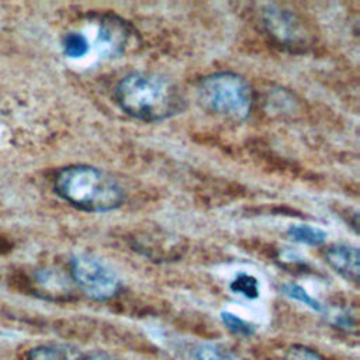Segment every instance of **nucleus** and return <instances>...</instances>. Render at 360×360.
Segmentation results:
<instances>
[{"label": "nucleus", "instance_id": "obj_8", "mask_svg": "<svg viewBox=\"0 0 360 360\" xmlns=\"http://www.w3.org/2000/svg\"><path fill=\"white\" fill-rule=\"evenodd\" d=\"M83 357L76 347L63 343L38 345L27 353V360H83Z\"/></svg>", "mask_w": 360, "mask_h": 360}, {"label": "nucleus", "instance_id": "obj_6", "mask_svg": "<svg viewBox=\"0 0 360 360\" xmlns=\"http://www.w3.org/2000/svg\"><path fill=\"white\" fill-rule=\"evenodd\" d=\"M328 264L345 280L357 284L360 274L359 249L349 245H333L325 252Z\"/></svg>", "mask_w": 360, "mask_h": 360}, {"label": "nucleus", "instance_id": "obj_3", "mask_svg": "<svg viewBox=\"0 0 360 360\" xmlns=\"http://www.w3.org/2000/svg\"><path fill=\"white\" fill-rule=\"evenodd\" d=\"M197 101L208 112L243 121L250 114L253 94L242 76L232 72H218L198 82Z\"/></svg>", "mask_w": 360, "mask_h": 360}, {"label": "nucleus", "instance_id": "obj_11", "mask_svg": "<svg viewBox=\"0 0 360 360\" xmlns=\"http://www.w3.org/2000/svg\"><path fill=\"white\" fill-rule=\"evenodd\" d=\"M281 291H283V294L287 295L288 298L295 300V301H298V302H301V304L309 307L311 309H314V311H316V312L323 311V305H322L316 298H314L312 295H309V292H308L304 287H301L300 284H295V283H285V284H283Z\"/></svg>", "mask_w": 360, "mask_h": 360}, {"label": "nucleus", "instance_id": "obj_4", "mask_svg": "<svg viewBox=\"0 0 360 360\" xmlns=\"http://www.w3.org/2000/svg\"><path fill=\"white\" fill-rule=\"evenodd\" d=\"M70 274L79 290L96 301L112 298L121 287L117 274L107 264L89 255H79L72 259Z\"/></svg>", "mask_w": 360, "mask_h": 360}, {"label": "nucleus", "instance_id": "obj_5", "mask_svg": "<svg viewBox=\"0 0 360 360\" xmlns=\"http://www.w3.org/2000/svg\"><path fill=\"white\" fill-rule=\"evenodd\" d=\"M263 24L267 32L284 46H302L308 41L302 21L290 10L267 7L263 13Z\"/></svg>", "mask_w": 360, "mask_h": 360}, {"label": "nucleus", "instance_id": "obj_16", "mask_svg": "<svg viewBox=\"0 0 360 360\" xmlns=\"http://www.w3.org/2000/svg\"><path fill=\"white\" fill-rule=\"evenodd\" d=\"M83 360H118V359L103 352H94V353H90L89 356H84Z\"/></svg>", "mask_w": 360, "mask_h": 360}, {"label": "nucleus", "instance_id": "obj_10", "mask_svg": "<svg viewBox=\"0 0 360 360\" xmlns=\"http://www.w3.org/2000/svg\"><path fill=\"white\" fill-rule=\"evenodd\" d=\"M229 288L232 292L239 294L248 300H256L260 295L259 280L245 271H240L235 276V278L229 283Z\"/></svg>", "mask_w": 360, "mask_h": 360}, {"label": "nucleus", "instance_id": "obj_15", "mask_svg": "<svg viewBox=\"0 0 360 360\" xmlns=\"http://www.w3.org/2000/svg\"><path fill=\"white\" fill-rule=\"evenodd\" d=\"M284 360H325V357L308 346L292 345L287 349Z\"/></svg>", "mask_w": 360, "mask_h": 360}, {"label": "nucleus", "instance_id": "obj_9", "mask_svg": "<svg viewBox=\"0 0 360 360\" xmlns=\"http://www.w3.org/2000/svg\"><path fill=\"white\" fill-rule=\"evenodd\" d=\"M287 235L300 243L316 246L322 245L326 240V232L321 228L311 225H291L287 229Z\"/></svg>", "mask_w": 360, "mask_h": 360}, {"label": "nucleus", "instance_id": "obj_2", "mask_svg": "<svg viewBox=\"0 0 360 360\" xmlns=\"http://www.w3.org/2000/svg\"><path fill=\"white\" fill-rule=\"evenodd\" d=\"M55 191L70 205L87 212H107L124 202V191L105 172L87 166L72 165L55 176Z\"/></svg>", "mask_w": 360, "mask_h": 360}, {"label": "nucleus", "instance_id": "obj_7", "mask_svg": "<svg viewBox=\"0 0 360 360\" xmlns=\"http://www.w3.org/2000/svg\"><path fill=\"white\" fill-rule=\"evenodd\" d=\"M129 30L125 21L118 17L108 15L100 24L98 32V42L104 52L108 55H118L124 52L128 39H129Z\"/></svg>", "mask_w": 360, "mask_h": 360}, {"label": "nucleus", "instance_id": "obj_12", "mask_svg": "<svg viewBox=\"0 0 360 360\" xmlns=\"http://www.w3.org/2000/svg\"><path fill=\"white\" fill-rule=\"evenodd\" d=\"M63 52L66 56L77 59L83 58L89 52V42L87 38L80 32H69L63 37L62 41Z\"/></svg>", "mask_w": 360, "mask_h": 360}, {"label": "nucleus", "instance_id": "obj_1", "mask_svg": "<svg viewBox=\"0 0 360 360\" xmlns=\"http://www.w3.org/2000/svg\"><path fill=\"white\" fill-rule=\"evenodd\" d=\"M114 98L129 117L146 122L167 120L186 107L180 89L170 79L150 72H132L122 77Z\"/></svg>", "mask_w": 360, "mask_h": 360}, {"label": "nucleus", "instance_id": "obj_14", "mask_svg": "<svg viewBox=\"0 0 360 360\" xmlns=\"http://www.w3.org/2000/svg\"><path fill=\"white\" fill-rule=\"evenodd\" d=\"M195 359L197 360H243L239 356H236L233 352L228 350L226 347H222L214 343H205L197 347Z\"/></svg>", "mask_w": 360, "mask_h": 360}, {"label": "nucleus", "instance_id": "obj_13", "mask_svg": "<svg viewBox=\"0 0 360 360\" xmlns=\"http://www.w3.org/2000/svg\"><path fill=\"white\" fill-rule=\"evenodd\" d=\"M221 321L225 325L228 330H231L235 335L239 336H252L256 332V325L239 318L238 315L229 312V311H222L221 312Z\"/></svg>", "mask_w": 360, "mask_h": 360}]
</instances>
